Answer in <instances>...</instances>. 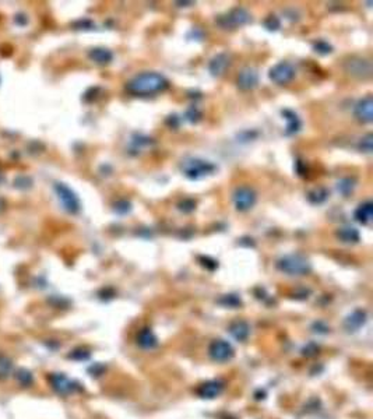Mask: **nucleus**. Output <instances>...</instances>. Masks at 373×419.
<instances>
[{"mask_svg": "<svg viewBox=\"0 0 373 419\" xmlns=\"http://www.w3.org/2000/svg\"><path fill=\"white\" fill-rule=\"evenodd\" d=\"M269 77L278 85H285L295 77V67L288 62H280L269 71Z\"/></svg>", "mask_w": 373, "mask_h": 419, "instance_id": "nucleus-8", "label": "nucleus"}, {"mask_svg": "<svg viewBox=\"0 0 373 419\" xmlns=\"http://www.w3.org/2000/svg\"><path fill=\"white\" fill-rule=\"evenodd\" d=\"M115 211H116L118 214L124 216V214H127V213L132 211V204L129 203V201H126V200L118 201V203L115 204Z\"/></svg>", "mask_w": 373, "mask_h": 419, "instance_id": "nucleus-26", "label": "nucleus"}, {"mask_svg": "<svg viewBox=\"0 0 373 419\" xmlns=\"http://www.w3.org/2000/svg\"><path fill=\"white\" fill-rule=\"evenodd\" d=\"M327 196L328 192L326 189L319 187V189H315V190L307 193V200L312 204H322L323 201H326Z\"/></svg>", "mask_w": 373, "mask_h": 419, "instance_id": "nucleus-22", "label": "nucleus"}, {"mask_svg": "<svg viewBox=\"0 0 373 419\" xmlns=\"http://www.w3.org/2000/svg\"><path fill=\"white\" fill-rule=\"evenodd\" d=\"M313 48H315V50H316L317 53H322V55H327V53L333 52L331 45H328L327 42H324V41H319L317 44H315Z\"/></svg>", "mask_w": 373, "mask_h": 419, "instance_id": "nucleus-27", "label": "nucleus"}, {"mask_svg": "<svg viewBox=\"0 0 373 419\" xmlns=\"http://www.w3.org/2000/svg\"><path fill=\"white\" fill-rule=\"evenodd\" d=\"M52 385H53V388L56 390L59 394H63V396L71 393L73 388H74L73 383L68 380L66 376H63V374H55V376L52 377Z\"/></svg>", "mask_w": 373, "mask_h": 419, "instance_id": "nucleus-19", "label": "nucleus"}, {"mask_svg": "<svg viewBox=\"0 0 373 419\" xmlns=\"http://www.w3.org/2000/svg\"><path fill=\"white\" fill-rule=\"evenodd\" d=\"M229 333H231V335H232L235 340L245 341L249 337V334H250V327H249V324L246 321L239 320V321H235V323L231 324Z\"/></svg>", "mask_w": 373, "mask_h": 419, "instance_id": "nucleus-18", "label": "nucleus"}, {"mask_svg": "<svg viewBox=\"0 0 373 419\" xmlns=\"http://www.w3.org/2000/svg\"><path fill=\"white\" fill-rule=\"evenodd\" d=\"M137 344L144 350H153L158 345V340L151 329H143L137 335Z\"/></svg>", "mask_w": 373, "mask_h": 419, "instance_id": "nucleus-16", "label": "nucleus"}, {"mask_svg": "<svg viewBox=\"0 0 373 419\" xmlns=\"http://www.w3.org/2000/svg\"><path fill=\"white\" fill-rule=\"evenodd\" d=\"M264 25H266V28L270 30V31H277V30L280 28L281 23H280V20H278L275 16H270V17L264 21Z\"/></svg>", "mask_w": 373, "mask_h": 419, "instance_id": "nucleus-28", "label": "nucleus"}, {"mask_svg": "<svg viewBox=\"0 0 373 419\" xmlns=\"http://www.w3.org/2000/svg\"><path fill=\"white\" fill-rule=\"evenodd\" d=\"M232 200H234V205H235L237 211H249L256 204L257 196H256V192L252 187L240 186L234 192Z\"/></svg>", "mask_w": 373, "mask_h": 419, "instance_id": "nucleus-7", "label": "nucleus"}, {"mask_svg": "<svg viewBox=\"0 0 373 419\" xmlns=\"http://www.w3.org/2000/svg\"><path fill=\"white\" fill-rule=\"evenodd\" d=\"M365 321H366V312L362 309H358V310L352 312L350 316L345 318L344 326L348 331H356L365 324Z\"/></svg>", "mask_w": 373, "mask_h": 419, "instance_id": "nucleus-13", "label": "nucleus"}, {"mask_svg": "<svg viewBox=\"0 0 373 419\" xmlns=\"http://www.w3.org/2000/svg\"><path fill=\"white\" fill-rule=\"evenodd\" d=\"M222 388H224V385L218 380H211V382H207L204 383L200 388H199V396L203 397V398H215L217 396H220L222 393Z\"/></svg>", "mask_w": 373, "mask_h": 419, "instance_id": "nucleus-14", "label": "nucleus"}, {"mask_svg": "<svg viewBox=\"0 0 373 419\" xmlns=\"http://www.w3.org/2000/svg\"><path fill=\"white\" fill-rule=\"evenodd\" d=\"M355 117L362 123H371L373 120V98L372 95H366L355 106Z\"/></svg>", "mask_w": 373, "mask_h": 419, "instance_id": "nucleus-11", "label": "nucleus"}, {"mask_svg": "<svg viewBox=\"0 0 373 419\" xmlns=\"http://www.w3.org/2000/svg\"><path fill=\"white\" fill-rule=\"evenodd\" d=\"M354 183H355V182L352 181V179H350V178L339 181V184H337V187H339V192L341 193V194H344V196H348V194L352 192L354 186H355Z\"/></svg>", "mask_w": 373, "mask_h": 419, "instance_id": "nucleus-24", "label": "nucleus"}, {"mask_svg": "<svg viewBox=\"0 0 373 419\" xmlns=\"http://www.w3.org/2000/svg\"><path fill=\"white\" fill-rule=\"evenodd\" d=\"M373 217V204L371 201L362 203L355 210V219L362 225H369Z\"/></svg>", "mask_w": 373, "mask_h": 419, "instance_id": "nucleus-17", "label": "nucleus"}, {"mask_svg": "<svg viewBox=\"0 0 373 419\" xmlns=\"http://www.w3.org/2000/svg\"><path fill=\"white\" fill-rule=\"evenodd\" d=\"M55 192L57 194V199L60 200V203L63 205V208L70 213V214H76L80 211V200L79 197L76 196V193L73 192L70 187H68L63 183H56L55 184Z\"/></svg>", "mask_w": 373, "mask_h": 419, "instance_id": "nucleus-5", "label": "nucleus"}, {"mask_svg": "<svg viewBox=\"0 0 373 419\" xmlns=\"http://www.w3.org/2000/svg\"><path fill=\"white\" fill-rule=\"evenodd\" d=\"M228 65H229V59H228L225 53H218L217 56L211 59V62L208 65V70H210V73L214 77H218V76H221L224 73V70H225Z\"/></svg>", "mask_w": 373, "mask_h": 419, "instance_id": "nucleus-15", "label": "nucleus"}, {"mask_svg": "<svg viewBox=\"0 0 373 419\" xmlns=\"http://www.w3.org/2000/svg\"><path fill=\"white\" fill-rule=\"evenodd\" d=\"M181 169L187 179L199 181V179H203L205 176L213 175L217 170V167L213 162L205 161V159L186 158L182 161Z\"/></svg>", "mask_w": 373, "mask_h": 419, "instance_id": "nucleus-2", "label": "nucleus"}, {"mask_svg": "<svg viewBox=\"0 0 373 419\" xmlns=\"http://www.w3.org/2000/svg\"><path fill=\"white\" fill-rule=\"evenodd\" d=\"M250 20H252V17H250L248 10L242 9V7H237V9L231 10L225 16L220 17L218 24L222 28H225V30H235L237 27H242V25L248 24Z\"/></svg>", "mask_w": 373, "mask_h": 419, "instance_id": "nucleus-6", "label": "nucleus"}, {"mask_svg": "<svg viewBox=\"0 0 373 419\" xmlns=\"http://www.w3.org/2000/svg\"><path fill=\"white\" fill-rule=\"evenodd\" d=\"M277 268L287 275H306L310 271V263L302 254H287L277 261Z\"/></svg>", "mask_w": 373, "mask_h": 419, "instance_id": "nucleus-3", "label": "nucleus"}, {"mask_svg": "<svg viewBox=\"0 0 373 419\" xmlns=\"http://www.w3.org/2000/svg\"><path fill=\"white\" fill-rule=\"evenodd\" d=\"M372 134H366L363 138H361V141H359V150H361L362 152H366V154L372 152Z\"/></svg>", "mask_w": 373, "mask_h": 419, "instance_id": "nucleus-25", "label": "nucleus"}, {"mask_svg": "<svg viewBox=\"0 0 373 419\" xmlns=\"http://www.w3.org/2000/svg\"><path fill=\"white\" fill-rule=\"evenodd\" d=\"M208 353L215 362H226L234 356V348L229 342L224 340H215L211 342Z\"/></svg>", "mask_w": 373, "mask_h": 419, "instance_id": "nucleus-9", "label": "nucleus"}, {"mask_svg": "<svg viewBox=\"0 0 373 419\" xmlns=\"http://www.w3.org/2000/svg\"><path fill=\"white\" fill-rule=\"evenodd\" d=\"M90 59L98 65H108L109 62H112L113 55L111 50L105 48H95L90 52Z\"/></svg>", "mask_w": 373, "mask_h": 419, "instance_id": "nucleus-20", "label": "nucleus"}, {"mask_svg": "<svg viewBox=\"0 0 373 419\" xmlns=\"http://www.w3.org/2000/svg\"><path fill=\"white\" fill-rule=\"evenodd\" d=\"M259 84V73L253 67H245L237 76V88L242 91H250Z\"/></svg>", "mask_w": 373, "mask_h": 419, "instance_id": "nucleus-10", "label": "nucleus"}, {"mask_svg": "<svg viewBox=\"0 0 373 419\" xmlns=\"http://www.w3.org/2000/svg\"><path fill=\"white\" fill-rule=\"evenodd\" d=\"M344 70L356 79H369L372 76V65L369 60L362 59V57L352 56L348 60L344 62Z\"/></svg>", "mask_w": 373, "mask_h": 419, "instance_id": "nucleus-4", "label": "nucleus"}, {"mask_svg": "<svg viewBox=\"0 0 373 419\" xmlns=\"http://www.w3.org/2000/svg\"><path fill=\"white\" fill-rule=\"evenodd\" d=\"M218 303L225 306V307H237V306H240V299L237 295H225L218 301Z\"/></svg>", "mask_w": 373, "mask_h": 419, "instance_id": "nucleus-23", "label": "nucleus"}, {"mask_svg": "<svg viewBox=\"0 0 373 419\" xmlns=\"http://www.w3.org/2000/svg\"><path fill=\"white\" fill-rule=\"evenodd\" d=\"M127 91L135 95H151L168 88V80L162 74L147 71L136 76L127 83Z\"/></svg>", "mask_w": 373, "mask_h": 419, "instance_id": "nucleus-1", "label": "nucleus"}, {"mask_svg": "<svg viewBox=\"0 0 373 419\" xmlns=\"http://www.w3.org/2000/svg\"><path fill=\"white\" fill-rule=\"evenodd\" d=\"M284 119L287 120V129H285V136H292V134H296L301 127H302V122L299 119V116L295 114L294 111L291 109H284L283 112Z\"/></svg>", "mask_w": 373, "mask_h": 419, "instance_id": "nucleus-12", "label": "nucleus"}, {"mask_svg": "<svg viewBox=\"0 0 373 419\" xmlns=\"http://www.w3.org/2000/svg\"><path fill=\"white\" fill-rule=\"evenodd\" d=\"M337 236L339 238V240H342L345 243H356L361 239L358 229H355L354 227L339 228V231L337 232Z\"/></svg>", "mask_w": 373, "mask_h": 419, "instance_id": "nucleus-21", "label": "nucleus"}]
</instances>
